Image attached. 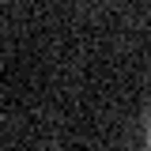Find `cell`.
Masks as SVG:
<instances>
[{
	"label": "cell",
	"instance_id": "obj_1",
	"mask_svg": "<svg viewBox=\"0 0 151 151\" xmlns=\"http://www.w3.org/2000/svg\"><path fill=\"white\" fill-rule=\"evenodd\" d=\"M147 147H151V125H147Z\"/></svg>",
	"mask_w": 151,
	"mask_h": 151
}]
</instances>
